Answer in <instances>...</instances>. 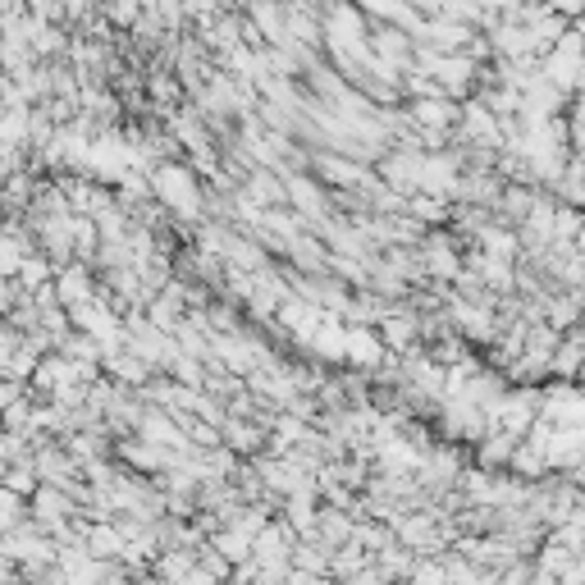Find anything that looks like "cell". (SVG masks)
<instances>
[{"instance_id": "cell-1", "label": "cell", "mask_w": 585, "mask_h": 585, "mask_svg": "<svg viewBox=\"0 0 585 585\" xmlns=\"http://www.w3.org/2000/svg\"><path fill=\"white\" fill-rule=\"evenodd\" d=\"M389 343H411V321H389Z\"/></svg>"}, {"instance_id": "cell-2", "label": "cell", "mask_w": 585, "mask_h": 585, "mask_svg": "<svg viewBox=\"0 0 585 585\" xmlns=\"http://www.w3.org/2000/svg\"><path fill=\"white\" fill-rule=\"evenodd\" d=\"M572 23H576V28H581V32H585V14H581V19H572Z\"/></svg>"}]
</instances>
